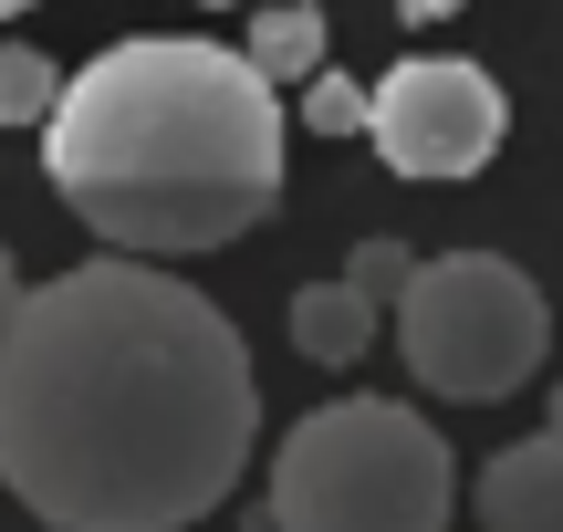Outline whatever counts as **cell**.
<instances>
[{
  "label": "cell",
  "instance_id": "6da1fadb",
  "mask_svg": "<svg viewBox=\"0 0 563 532\" xmlns=\"http://www.w3.org/2000/svg\"><path fill=\"white\" fill-rule=\"evenodd\" d=\"M262 439L251 345L146 251L53 271L0 334V491L53 532H188Z\"/></svg>",
  "mask_w": 563,
  "mask_h": 532
},
{
  "label": "cell",
  "instance_id": "7a4b0ae2",
  "mask_svg": "<svg viewBox=\"0 0 563 532\" xmlns=\"http://www.w3.org/2000/svg\"><path fill=\"white\" fill-rule=\"evenodd\" d=\"M42 178L104 251H220L282 199V84L251 53L136 32L63 74L42 115Z\"/></svg>",
  "mask_w": 563,
  "mask_h": 532
},
{
  "label": "cell",
  "instance_id": "3957f363",
  "mask_svg": "<svg viewBox=\"0 0 563 532\" xmlns=\"http://www.w3.org/2000/svg\"><path fill=\"white\" fill-rule=\"evenodd\" d=\"M449 439L397 397H334L272 459V532H449Z\"/></svg>",
  "mask_w": 563,
  "mask_h": 532
},
{
  "label": "cell",
  "instance_id": "277c9868",
  "mask_svg": "<svg viewBox=\"0 0 563 532\" xmlns=\"http://www.w3.org/2000/svg\"><path fill=\"white\" fill-rule=\"evenodd\" d=\"M397 345H407V376L449 408H501L511 387H532L553 345V303L522 262L501 251H449V262H418L397 303Z\"/></svg>",
  "mask_w": 563,
  "mask_h": 532
},
{
  "label": "cell",
  "instance_id": "5b68a950",
  "mask_svg": "<svg viewBox=\"0 0 563 532\" xmlns=\"http://www.w3.org/2000/svg\"><path fill=\"white\" fill-rule=\"evenodd\" d=\"M501 125H511L501 84L481 63H460V53H407L365 95V136H376V157L397 178H481Z\"/></svg>",
  "mask_w": 563,
  "mask_h": 532
},
{
  "label": "cell",
  "instance_id": "8992f818",
  "mask_svg": "<svg viewBox=\"0 0 563 532\" xmlns=\"http://www.w3.org/2000/svg\"><path fill=\"white\" fill-rule=\"evenodd\" d=\"M470 522L481 532H563V429H532L501 459H481Z\"/></svg>",
  "mask_w": 563,
  "mask_h": 532
},
{
  "label": "cell",
  "instance_id": "52a82bcc",
  "mask_svg": "<svg viewBox=\"0 0 563 532\" xmlns=\"http://www.w3.org/2000/svg\"><path fill=\"white\" fill-rule=\"evenodd\" d=\"M376 313H386V303H365L355 282L292 292V345H302V366H355V355L376 345Z\"/></svg>",
  "mask_w": 563,
  "mask_h": 532
},
{
  "label": "cell",
  "instance_id": "ba28073f",
  "mask_svg": "<svg viewBox=\"0 0 563 532\" xmlns=\"http://www.w3.org/2000/svg\"><path fill=\"white\" fill-rule=\"evenodd\" d=\"M323 11L313 0H262V21H251V63H262L272 84H302V74H323Z\"/></svg>",
  "mask_w": 563,
  "mask_h": 532
},
{
  "label": "cell",
  "instance_id": "9c48e42d",
  "mask_svg": "<svg viewBox=\"0 0 563 532\" xmlns=\"http://www.w3.org/2000/svg\"><path fill=\"white\" fill-rule=\"evenodd\" d=\"M63 104V63L32 42H0V125H42Z\"/></svg>",
  "mask_w": 563,
  "mask_h": 532
},
{
  "label": "cell",
  "instance_id": "30bf717a",
  "mask_svg": "<svg viewBox=\"0 0 563 532\" xmlns=\"http://www.w3.org/2000/svg\"><path fill=\"white\" fill-rule=\"evenodd\" d=\"M302 125H313V136H365V84L334 74V63L302 74Z\"/></svg>",
  "mask_w": 563,
  "mask_h": 532
},
{
  "label": "cell",
  "instance_id": "8fae6325",
  "mask_svg": "<svg viewBox=\"0 0 563 532\" xmlns=\"http://www.w3.org/2000/svg\"><path fill=\"white\" fill-rule=\"evenodd\" d=\"M407 271H418V251H397V241H355L344 282H355L365 303H397V292H407Z\"/></svg>",
  "mask_w": 563,
  "mask_h": 532
},
{
  "label": "cell",
  "instance_id": "7c38bea8",
  "mask_svg": "<svg viewBox=\"0 0 563 532\" xmlns=\"http://www.w3.org/2000/svg\"><path fill=\"white\" fill-rule=\"evenodd\" d=\"M11 313H21V271H11V251H0V334H11Z\"/></svg>",
  "mask_w": 563,
  "mask_h": 532
},
{
  "label": "cell",
  "instance_id": "4fadbf2b",
  "mask_svg": "<svg viewBox=\"0 0 563 532\" xmlns=\"http://www.w3.org/2000/svg\"><path fill=\"white\" fill-rule=\"evenodd\" d=\"M407 11H460V0H407Z\"/></svg>",
  "mask_w": 563,
  "mask_h": 532
},
{
  "label": "cell",
  "instance_id": "5bb4252c",
  "mask_svg": "<svg viewBox=\"0 0 563 532\" xmlns=\"http://www.w3.org/2000/svg\"><path fill=\"white\" fill-rule=\"evenodd\" d=\"M543 429H563V387H553V418H543Z\"/></svg>",
  "mask_w": 563,
  "mask_h": 532
},
{
  "label": "cell",
  "instance_id": "9a60e30c",
  "mask_svg": "<svg viewBox=\"0 0 563 532\" xmlns=\"http://www.w3.org/2000/svg\"><path fill=\"white\" fill-rule=\"evenodd\" d=\"M11 11H32V0H0V21H11Z\"/></svg>",
  "mask_w": 563,
  "mask_h": 532
}]
</instances>
